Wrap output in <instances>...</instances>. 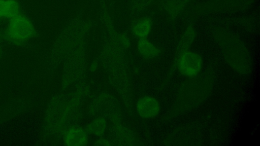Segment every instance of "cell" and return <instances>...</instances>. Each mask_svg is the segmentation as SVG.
<instances>
[{
	"mask_svg": "<svg viewBox=\"0 0 260 146\" xmlns=\"http://www.w3.org/2000/svg\"><path fill=\"white\" fill-rule=\"evenodd\" d=\"M35 31L32 23L23 15L19 14L10 19L8 34L13 40L22 41L32 36Z\"/></svg>",
	"mask_w": 260,
	"mask_h": 146,
	"instance_id": "cell-1",
	"label": "cell"
},
{
	"mask_svg": "<svg viewBox=\"0 0 260 146\" xmlns=\"http://www.w3.org/2000/svg\"><path fill=\"white\" fill-rule=\"evenodd\" d=\"M202 64L201 56L195 52L187 51L179 57V70L187 77L196 76L201 69Z\"/></svg>",
	"mask_w": 260,
	"mask_h": 146,
	"instance_id": "cell-2",
	"label": "cell"
},
{
	"mask_svg": "<svg viewBox=\"0 0 260 146\" xmlns=\"http://www.w3.org/2000/svg\"><path fill=\"white\" fill-rule=\"evenodd\" d=\"M136 108L139 115L145 119L156 116L160 110L158 102L151 96H144L139 99L136 104Z\"/></svg>",
	"mask_w": 260,
	"mask_h": 146,
	"instance_id": "cell-3",
	"label": "cell"
},
{
	"mask_svg": "<svg viewBox=\"0 0 260 146\" xmlns=\"http://www.w3.org/2000/svg\"><path fill=\"white\" fill-rule=\"evenodd\" d=\"M64 142L69 146H83L87 143L88 136L86 130L80 127L70 128L64 135Z\"/></svg>",
	"mask_w": 260,
	"mask_h": 146,
	"instance_id": "cell-4",
	"label": "cell"
},
{
	"mask_svg": "<svg viewBox=\"0 0 260 146\" xmlns=\"http://www.w3.org/2000/svg\"><path fill=\"white\" fill-rule=\"evenodd\" d=\"M151 20L147 17H144L134 22L132 31L135 36L140 39H146L151 31Z\"/></svg>",
	"mask_w": 260,
	"mask_h": 146,
	"instance_id": "cell-5",
	"label": "cell"
},
{
	"mask_svg": "<svg viewBox=\"0 0 260 146\" xmlns=\"http://www.w3.org/2000/svg\"><path fill=\"white\" fill-rule=\"evenodd\" d=\"M20 7L16 0H0V19H11L20 14Z\"/></svg>",
	"mask_w": 260,
	"mask_h": 146,
	"instance_id": "cell-6",
	"label": "cell"
},
{
	"mask_svg": "<svg viewBox=\"0 0 260 146\" xmlns=\"http://www.w3.org/2000/svg\"><path fill=\"white\" fill-rule=\"evenodd\" d=\"M137 48L140 55L147 59L155 58L160 52L158 48L146 39H140Z\"/></svg>",
	"mask_w": 260,
	"mask_h": 146,
	"instance_id": "cell-7",
	"label": "cell"
},
{
	"mask_svg": "<svg viewBox=\"0 0 260 146\" xmlns=\"http://www.w3.org/2000/svg\"><path fill=\"white\" fill-rule=\"evenodd\" d=\"M163 7L169 15L176 17L183 11L189 0H161Z\"/></svg>",
	"mask_w": 260,
	"mask_h": 146,
	"instance_id": "cell-8",
	"label": "cell"
},
{
	"mask_svg": "<svg viewBox=\"0 0 260 146\" xmlns=\"http://www.w3.org/2000/svg\"><path fill=\"white\" fill-rule=\"evenodd\" d=\"M196 37V31L192 26H188L180 40L177 47L179 56L188 51Z\"/></svg>",
	"mask_w": 260,
	"mask_h": 146,
	"instance_id": "cell-9",
	"label": "cell"
},
{
	"mask_svg": "<svg viewBox=\"0 0 260 146\" xmlns=\"http://www.w3.org/2000/svg\"><path fill=\"white\" fill-rule=\"evenodd\" d=\"M107 127V122L103 118H97L92 120L86 127L87 133L96 135H102Z\"/></svg>",
	"mask_w": 260,
	"mask_h": 146,
	"instance_id": "cell-10",
	"label": "cell"
},
{
	"mask_svg": "<svg viewBox=\"0 0 260 146\" xmlns=\"http://www.w3.org/2000/svg\"><path fill=\"white\" fill-rule=\"evenodd\" d=\"M95 144L96 145H110V142L107 140L103 138H101L97 140L95 142Z\"/></svg>",
	"mask_w": 260,
	"mask_h": 146,
	"instance_id": "cell-11",
	"label": "cell"
}]
</instances>
